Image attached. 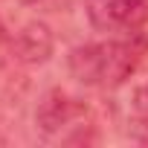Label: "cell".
<instances>
[{"instance_id":"obj_1","label":"cell","mask_w":148,"mask_h":148,"mask_svg":"<svg viewBox=\"0 0 148 148\" xmlns=\"http://www.w3.org/2000/svg\"><path fill=\"white\" fill-rule=\"evenodd\" d=\"M139 61H142V47L136 41H131L128 35H110L108 41L76 47L67 64L76 82L99 90H113L134 76Z\"/></svg>"},{"instance_id":"obj_2","label":"cell","mask_w":148,"mask_h":148,"mask_svg":"<svg viewBox=\"0 0 148 148\" xmlns=\"http://www.w3.org/2000/svg\"><path fill=\"white\" fill-rule=\"evenodd\" d=\"M35 119L47 136L61 139V142H84L87 131H93V125H96L90 110L79 99L64 96V93H49L44 99V105L38 108Z\"/></svg>"},{"instance_id":"obj_3","label":"cell","mask_w":148,"mask_h":148,"mask_svg":"<svg viewBox=\"0 0 148 148\" xmlns=\"http://www.w3.org/2000/svg\"><path fill=\"white\" fill-rule=\"evenodd\" d=\"M84 15L96 32L134 35L148 21V0H84Z\"/></svg>"},{"instance_id":"obj_4","label":"cell","mask_w":148,"mask_h":148,"mask_svg":"<svg viewBox=\"0 0 148 148\" xmlns=\"http://www.w3.org/2000/svg\"><path fill=\"white\" fill-rule=\"evenodd\" d=\"M21 41H23V58H29V61H44L47 52L52 49L49 29L41 26V23H32L29 29H23Z\"/></svg>"},{"instance_id":"obj_5","label":"cell","mask_w":148,"mask_h":148,"mask_svg":"<svg viewBox=\"0 0 148 148\" xmlns=\"http://www.w3.org/2000/svg\"><path fill=\"white\" fill-rule=\"evenodd\" d=\"M131 110L136 116V122H142L148 128V87H139L134 93V102H131Z\"/></svg>"},{"instance_id":"obj_6","label":"cell","mask_w":148,"mask_h":148,"mask_svg":"<svg viewBox=\"0 0 148 148\" xmlns=\"http://www.w3.org/2000/svg\"><path fill=\"white\" fill-rule=\"evenodd\" d=\"M23 3H35V0H23Z\"/></svg>"}]
</instances>
